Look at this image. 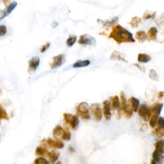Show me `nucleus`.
<instances>
[{"instance_id": "obj_1", "label": "nucleus", "mask_w": 164, "mask_h": 164, "mask_svg": "<svg viewBox=\"0 0 164 164\" xmlns=\"http://www.w3.org/2000/svg\"><path fill=\"white\" fill-rule=\"evenodd\" d=\"M110 37L115 39L117 42H135L132 34L120 25L115 26L110 34Z\"/></svg>"}, {"instance_id": "obj_2", "label": "nucleus", "mask_w": 164, "mask_h": 164, "mask_svg": "<svg viewBox=\"0 0 164 164\" xmlns=\"http://www.w3.org/2000/svg\"><path fill=\"white\" fill-rule=\"evenodd\" d=\"M89 110L90 107L88 103L86 102H82V103H80L78 106L76 115H79L83 119H90V115L89 114Z\"/></svg>"}, {"instance_id": "obj_3", "label": "nucleus", "mask_w": 164, "mask_h": 164, "mask_svg": "<svg viewBox=\"0 0 164 164\" xmlns=\"http://www.w3.org/2000/svg\"><path fill=\"white\" fill-rule=\"evenodd\" d=\"M64 118L65 122L70 126V127L73 130H76L80 122L78 115L65 113V114H64Z\"/></svg>"}, {"instance_id": "obj_4", "label": "nucleus", "mask_w": 164, "mask_h": 164, "mask_svg": "<svg viewBox=\"0 0 164 164\" xmlns=\"http://www.w3.org/2000/svg\"><path fill=\"white\" fill-rule=\"evenodd\" d=\"M137 112H138L139 116L143 118L145 121H149L151 116V110L147 106L146 104H142L140 105Z\"/></svg>"}, {"instance_id": "obj_5", "label": "nucleus", "mask_w": 164, "mask_h": 164, "mask_svg": "<svg viewBox=\"0 0 164 164\" xmlns=\"http://www.w3.org/2000/svg\"><path fill=\"white\" fill-rule=\"evenodd\" d=\"M65 60V55L61 54L57 56H55L53 58V62L51 64V68L56 69L60 67L64 62Z\"/></svg>"}, {"instance_id": "obj_6", "label": "nucleus", "mask_w": 164, "mask_h": 164, "mask_svg": "<svg viewBox=\"0 0 164 164\" xmlns=\"http://www.w3.org/2000/svg\"><path fill=\"white\" fill-rule=\"evenodd\" d=\"M91 112L94 116V118L97 121H100L103 118V112L102 109L98 104H92L91 106Z\"/></svg>"}, {"instance_id": "obj_7", "label": "nucleus", "mask_w": 164, "mask_h": 164, "mask_svg": "<svg viewBox=\"0 0 164 164\" xmlns=\"http://www.w3.org/2000/svg\"><path fill=\"white\" fill-rule=\"evenodd\" d=\"M78 42L80 44L93 46L96 44V40L92 36L89 35H83L80 36Z\"/></svg>"}, {"instance_id": "obj_8", "label": "nucleus", "mask_w": 164, "mask_h": 164, "mask_svg": "<svg viewBox=\"0 0 164 164\" xmlns=\"http://www.w3.org/2000/svg\"><path fill=\"white\" fill-rule=\"evenodd\" d=\"M29 68L28 72L29 74H33L35 72L37 69L38 68L40 64V59L37 56H34L29 61Z\"/></svg>"}, {"instance_id": "obj_9", "label": "nucleus", "mask_w": 164, "mask_h": 164, "mask_svg": "<svg viewBox=\"0 0 164 164\" xmlns=\"http://www.w3.org/2000/svg\"><path fill=\"white\" fill-rule=\"evenodd\" d=\"M103 115L106 120H109L112 117L110 102L108 100H106L103 102Z\"/></svg>"}, {"instance_id": "obj_10", "label": "nucleus", "mask_w": 164, "mask_h": 164, "mask_svg": "<svg viewBox=\"0 0 164 164\" xmlns=\"http://www.w3.org/2000/svg\"><path fill=\"white\" fill-rule=\"evenodd\" d=\"M59 156H60V153L56 150H53L51 152H48L47 157L49 158L50 162L51 163H54L58 159Z\"/></svg>"}, {"instance_id": "obj_11", "label": "nucleus", "mask_w": 164, "mask_h": 164, "mask_svg": "<svg viewBox=\"0 0 164 164\" xmlns=\"http://www.w3.org/2000/svg\"><path fill=\"white\" fill-rule=\"evenodd\" d=\"M129 102L130 103L131 109L133 110V112H137L140 106V102L139 99L134 98V97H131L130 100H129Z\"/></svg>"}, {"instance_id": "obj_12", "label": "nucleus", "mask_w": 164, "mask_h": 164, "mask_svg": "<svg viewBox=\"0 0 164 164\" xmlns=\"http://www.w3.org/2000/svg\"><path fill=\"white\" fill-rule=\"evenodd\" d=\"M120 108L122 110V111H125L126 109H128V104L127 103V99H126V96L125 94V92L123 91L120 92Z\"/></svg>"}, {"instance_id": "obj_13", "label": "nucleus", "mask_w": 164, "mask_h": 164, "mask_svg": "<svg viewBox=\"0 0 164 164\" xmlns=\"http://www.w3.org/2000/svg\"><path fill=\"white\" fill-rule=\"evenodd\" d=\"M63 131H64L63 128H62L60 126H56L53 131V137H54L56 140H59L62 137Z\"/></svg>"}, {"instance_id": "obj_14", "label": "nucleus", "mask_w": 164, "mask_h": 164, "mask_svg": "<svg viewBox=\"0 0 164 164\" xmlns=\"http://www.w3.org/2000/svg\"><path fill=\"white\" fill-rule=\"evenodd\" d=\"M112 103H110V106H111V108L114 110H118L120 108V100L119 97L117 96H115L111 98Z\"/></svg>"}, {"instance_id": "obj_15", "label": "nucleus", "mask_w": 164, "mask_h": 164, "mask_svg": "<svg viewBox=\"0 0 164 164\" xmlns=\"http://www.w3.org/2000/svg\"><path fill=\"white\" fill-rule=\"evenodd\" d=\"M48 154V151L46 149V147L44 146H38L35 149V155L39 156L41 157H45L47 156Z\"/></svg>"}, {"instance_id": "obj_16", "label": "nucleus", "mask_w": 164, "mask_h": 164, "mask_svg": "<svg viewBox=\"0 0 164 164\" xmlns=\"http://www.w3.org/2000/svg\"><path fill=\"white\" fill-rule=\"evenodd\" d=\"M163 108V104L160 103V104H157L153 107L152 110H151V115H156L159 116L161 112H162V110Z\"/></svg>"}, {"instance_id": "obj_17", "label": "nucleus", "mask_w": 164, "mask_h": 164, "mask_svg": "<svg viewBox=\"0 0 164 164\" xmlns=\"http://www.w3.org/2000/svg\"><path fill=\"white\" fill-rule=\"evenodd\" d=\"M90 64V62L88 60H78L76 62H75L72 67L74 68H85V67H87L88 66H89V64Z\"/></svg>"}, {"instance_id": "obj_18", "label": "nucleus", "mask_w": 164, "mask_h": 164, "mask_svg": "<svg viewBox=\"0 0 164 164\" xmlns=\"http://www.w3.org/2000/svg\"><path fill=\"white\" fill-rule=\"evenodd\" d=\"M111 60H121L124 61L125 62H127V60H126V58L123 55H122L121 53H120L119 52H115L112 54L111 55Z\"/></svg>"}, {"instance_id": "obj_19", "label": "nucleus", "mask_w": 164, "mask_h": 164, "mask_svg": "<svg viewBox=\"0 0 164 164\" xmlns=\"http://www.w3.org/2000/svg\"><path fill=\"white\" fill-rule=\"evenodd\" d=\"M164 141L163 140H160L158 141L155 143V150L157 151L158 152H159L161 155L163 154L164 152Z\"/></svg>"}, {"instance_id": "obj_20", "label": "nucleus", "mask_w": 164, "mask_h": 164, "mask_svg": "<svg viewBox=\"0 0 164 164\" xmlns=\"http://www.w3.org/2000/svg\"><path fill=\"white\" fill-rule=\"evenodd\" d=\"M17 3L16 2H13V3H10L9 5V7H7L6 12H5L3 14V15L2 19L5 18V17H6V16H7L8 15H9L10 13H11L13 10H14L15 8L17 7Z\"/></svg>"}, {"instance_id": "obj_21", "label": "nucleus", "mask_w": 164, "mask_h": 164, "mask_svg": "<svg viewBox=\"0 0 164 164\" xmlns=\"http://www.w3.org/2000/svg\"><path fill=\"white\" fill-rule=\"evenodd\" d=\"M153 160L157 163H160L163 162V155L156 150H155V151L153 153Z\"/></svg>"}, {"instance_id": "obj_22", "label": "nucleus", "mask_w": 164, "mask_h": 164, "mask_svg": "<svg viewBox=\"0 0 164 164\" xmlns=\"http://www.w3.org/2000/svg\"><path fill=\"white\" fill-rule=\"evenodd\" d=\"M151 60L150 56L143 53H140L138 55V61L141 63H147Z\"/></svg>"}, {"instance_id": "obj_23", "label": "nucleus", "mask_w": 164, "mask_h": 164, "mask_svg": "<svg viewBox=\"0 0 164 164\" xmlns=\"http://www.w3.org/2000/svg\"><path fill=\"white\" fill-rule=\"evenodd\" d=\"M136 38L139 42H143L147 39V36L144 31H140L136 33Z\"/></svg>"}, {"instance_id": "obj_24", "label": "nucleus", "mask_w": 164, "mask_h": 164, "mask_svg": "<svg viewBox=\"0 0 164 164\" xmlns=\"http://www.w3.org/2000/svg\"><path fill=\"white\" fill-rule=\"evenodd\" d=\"M157 33V29L155 27H152L148 31V37L151 40H155Z\"/></svg>"}, {"instance_id": "obj_25", "label": "nucleus", "mask_w": 164, "mask_h": 164, "mask_svg": "<svg viewBox=\"0 0 164 164\" xmlns=\"http://www.w3.org/2000/svg\"><path fill=\"white\" fill-rule=\"evenodd\" d=\"M159 116L156 115H151V118L149 119V126L151 127L154 128L156 126H157V119Z\"/></svg>"}, {"instance_id": "obj_26", "label": "nucleus", "mask_w": 164, "mask_h": 164, "mask_svg": "<svg viewBox=\"0 0 164 164\" xmlns=\"http://www.w3.org/2000/svg\"><path fill=\"white\" fill-rule=\"evenodd\" d=\"M152 134L153 135L157 136L158 137H160V138H162L164 135L163 129H160L159 128H155L154 130L152 131Z\"/></svg>"}, {"instance_id": "obj_27", "label": "nucleus", "mask_w": 164, "mask_h": 164, "mask_svg": "<svg viewBox=\"0 0 164 164\" xmlns=\"http://www.w3.org/2000/svg\"><path fill=\"white\" fill-rule=\"evenodd\" d=\"M62 139L64 141H69L71 140V133L68 130H64L63 131V133L62 135Z\"/></svg>"}, {"instance_id": "obj_28", "label": "nucleus", "mask_w": 164, "mask_h": 164, "mask_svg": "<svg viewBox=\"0 0 164 164\" xmlns=\"http://www.w3.org/2000/svg\"><path fill=\"white\" fill-rule=\"evenodd\" d=\"M149 76L151 79H152L155 81H159V77H158V75L157 74V72L155 71L154 69H151L149 71Z\"/></svg>"}, {"instance_id": "obj_29", "label": "nucleus", "mask_w": 164, "mask_h": 164, "mask_svg": "<svg viewBox=\"0 0 164 164\" xmlns=\"http://www.w3.org/2000/svg\"><path fill=\"white\" fill-rule=\"evenodd\" d=\"M64 147V144L63 142H62L60 140H55L53 142V148L56 149H62Z\"/></svg>"}, {"instance_id": "obj_30", "label": "nucleus", "mask_w": 164, "mask_h": 164, "mask_svg": "<svg viewBox=\"0 0 164 164\" xmlns=\"http://www.w3.org/2000/svg\"><path fill=\"white\" fill-rule=\"evenodd\" d=\"M34 164H50V162L43 157H39L34 161Z\"/></svg>"}, {"instance_id": "obj_31", "label": "nucleus", "mask_w": 164, "mask_h": 164, "mask_svg": "<svg viewBox=\"0 0 164 164\" xmlns=\"http://www.w3.org/2000/svg\"><path fill=\"white\" fill-rule=\"evenodd\" d=\"M76 41V37L72 35L69 37V39L67 40V44L69 47H71L74 45V44Z\"/></svg>"}, {"instance_id": "obj_32", "label": "nucleus", "mask_w": 164, "mask_h": 164, "mask_svg": "<svg viewBox=\"0 0 164 164\" xmlns=\"http://www.w3.org/2000/svg\"><path fill=\"white\" fill-rule=\"evenodd\" d=\"M8 115L7 113L2 106H0V119H7Z\"/></svg>"}, {"instance_id": "obj_33", "label": "nucleus", "mask_w": 164, "mask_h": 164, "mask_svg": "<svg viewBox=\"0 0 164 164\" xmlns=\"http://www.w3.org/2000/svg\"><path fill=\"white\" fill-rule=\"evenodd\" d=\"M123 114L124 116H125L126 119H130L133 115V110L131 108H128V109H126L125 111H123Z\"/></svg>"}, {"instance_id": "obj_34", "label": "nucleus", "mask_w": 164, "mask_h": 164, "mask_svg": "<svg viewBox=\"0 0 164 164\" xmlns=\"http://www.w3.org/2000/svg\"><path fill=\"white\" fill-rule=\"evenodd\" d=\"M157 125H158V127L160 129H163L164 128V119L162 117H158L157 119Z\"/></svg>"}, {"instance_id": "obj_35", "label": "nucleus", "mask_w": 164, "mask_h": 164, "mask_svg": "<svg viewBox=\"0 0 164 164\" xmlns=\"http://www.w3.org/2000/svg\"><path fill=\"white\" fill-rule=\"evenodd\" d=\"M7 32V26L5 25H0V37L4 36Z\"/></svg>"}, {"instance_id": "obj_36", "label": "nucleus", "mask_w": 164, "mask_h": 164, "mask_svg": "<svg viewBox=\"0 0 164 164\" xmlns=\"http://www.w3.org/2000/svg\"><path fill=\"white\" fill-rule=\"evenodd\" d=\"M141 22V19L138 17H134L132 20H131L130 24L132 25L133 27H135Z\"/></svg>"}, {"instance_id": "obj_37", "label": "nucleus", "mask_w": 164, "mask_h": 164, "mask_svg": "<svg viewBox=\"0 0 164 164\" xmlns=\"http://www.w3.org/2000/svg\"><path fill=\"white\" fill-rule=\"evenodd\" d=\"M50 42L47 43V44H46L45 45L43 46L42 48H41V52L42 53L45 52L46 51V50L48 49V48H50Z\"/></svg>"}, {"instance_id": "obj_38", "label": "nucleus", "mask_w": 164, "mask_h": 164, "mask_svg": "<svg viewBox=\"0 0 164 164\" xmlns=\"http://www.w3.org/2000/svg\"><path fill=\"white\" fill-rule=\"evenodd\" d=\"M163 95H164V93L163 91H160V92L158 93V95H157L158 98L159 99H162L163 98Z\"/></svg>"}, {"instance_id": "obj_39", "label": "nucleus", "mask_w": 164, "mask_h": 164, "mask_svg": "<svg viewBox=\"0 0 164 164\" xmlns=\"http://www.w3.org/2000/svg\"><path fill=\"white\" fill-rule=\"evenodd\" d=\"M147 128H148L147 125H146V124H144V125H142V126L141 130L142 131H146L147 130Z\"/></svg>"}, {"instance_id": "obj_40", "label": "nucleus", "mask_w": 164, "mask_h": 164, "mask_svg": "<svg viewBox=\"0 0 164 164\" xmlns=\"http://www.w3.org/2000/svg\"><path fill=\"white\" fill-rule=\"evenodd\" d=\"M69 151H71V152H74L75 151L74 149L72 147H69Z\"/></svg>"}, {"instance_id": "obj_41", "label": "nucleus", "mask_w": 164, "mask_h": 164, "mask_svg": "<svg viewBox=\"0 0 164 164\" xmlns=\"http://www.w3.org/2000/svg\"><path fill=\"white\" fill-rule=\"evenodd\" d=\"M151 164H157V163H156L154 160H151Z\"/></svg>"}, {"instance_id": "obj_42", "label": "nucleus", "mask_w": 164, "mask_h": 164, "mask_svg": "<svg viewBox=\"0 0 164 164\" xmlns=\"http://www.w3.org/2000/svg\"><path fill=\"white\" fill-rule=\"evenodd\" d=\"M55 164H62V162H60V161H58V162H57Z\"/></svg>"}, {"instance_id": "obj_43", "label": "nucleus", "mask_w": 164, "mask_h": 164, "mask_svg": "<svg viewBox=\"0 0 164 164\" xmlns=\"http://www.w3.org/2000/svg\"><path fill=\"white\" fill-rule=\"evenodd\" d=\"M5 1H9V0H5Z\"/></svg>"}, {"instance_id": "obj_44", "label": "nucleus", "mask_w": 164, "mask_h": 164, "mask_svg": "<svg viewBox=\"0 0 164 164\" xmlns=\"http://www.w3.org/2000/svg\"><path fill=\"white\" fill-rule=\"evenodd\" d=\"M0 124H1V122H0Z\"/></svg>"}]
</instances>
